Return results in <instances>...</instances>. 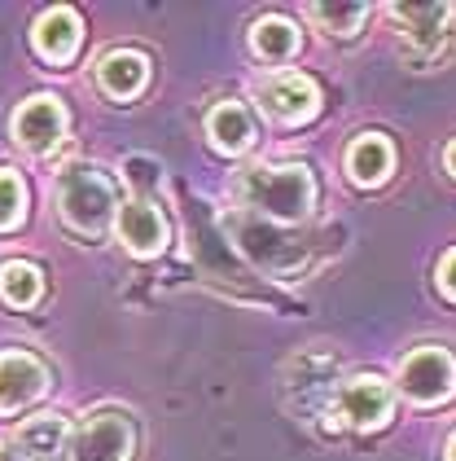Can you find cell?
I'll list each match as a JSON object with an SVG mask.
<instances>
[{
    "label": "cell",
    "instance_id": "3",
    "mask_svg": "<svg viewBox=\"0 0 456 461\" xmlns=\"http://www.w3.org/2000/svg\"><path fill=\"white\" fill-rule=\"evenodd\" d=\"M224 238H233L242 259H250L255 268L273 273V277H294L303 264H308V242L285 233V224H273L255 212H237L224 220Z\"/></svg>",
    "mask_w": 456,
    "mask_h": 461
},
{
    "label": "cell",
    "instance_id": "8",
    "mask_svg": "<svg viewBox=\"0 0 456 461\" xmlns=\"http://www.w3.org/2000/svg\"><path fill=\"white\" fill-rule=\"evenodd\" d=\"M67 137V110L58 97H31V102H22V110L13 114V141L22 145V149H31V154H49V149H58Z\"/></svg>",
    "mask_w": 456,
    "mask_h": 461
},
{
    "label": "cell",
    "instance_id": "4",
    "mask_svg": "<svg viewBox=\"0 0 456 461\" xmlns=\"http://www.w3.org/2000/svg\"><path fill=\"white\" fill-rule=\"evenodd\" d=\"M137 444V430L128 413H93L88 422H79L67 439V457L62 461H128Z\"/></svg>",
    "mask_w": 456,
    "mask_h": 461
},
{
    "label": "cell",
    "instance_id": "7",
    "mask_svg": "<svg viewBox=\"0 0 456 461\" xmlns=\"http://www.w3.org/2000/svg\"><path fill=\"white\" fill-rule=\"evenodd\" d=\"M184 220H189V238H193V259H198V268H202L207 277H215V282H228V285L246 282V264L228 250L219 224L210 220L207 203H198V198L184 203Z\"/></svg>",
    "mask_w": 456,
    "mask_h": 461
},
{
    "label": "cell",
    "instance_id": "25",
    "mask_svg": "<svg viewBox=\"0 0 456 461\" xmlns=\"http://www.w3.org/2000/svg\"><path fill=\"white\" fill-rule=\"evenodd\" d=\"M443 163H448V172H452V176H456V141L448 145V154H443Z\"/></svg>",
    "mask_w": 456,
    "mask_h": 461
},
{
    "label": "cell",
    "instance_id": "24",
    "mask_svg": "<svg viewBox=\"0 0 456 461\" xmlns=\"http://www.w3.org/2000/svg\"><path fill=\"white\" fill-rule=\"evenodd\" d=\"M0 461H22V457H18V448H13V444H4V439H0Z\"/></svg>",
    "mask_w": 456,
    "mask_h": 461
},
{
    "label": "cell",
    "instance_id": "15",
    "mask_svg": "<svg viewBox=\"0 0 456 461\" xmlns=\"http://www.w3.org/2000/svg\"><path fill=\"white\" fill-rule=\"evenodd\" d=\"M67 439H70V426L67 418L58 413H40L31 422H22L18 430V457L22 461H62L67 457Z\"/></svg>",
    "mask_w": 456,
    "mask_h": 461
},
{
    "label": "cell",
    "instance_id": "1",
    "mask_svg": "<svg viewBox=\"0 0 456 461\" xmlns=\"http://www.w3.org/2000/svg\"><path fill=\"white\" fill-rule=\"evenodd\" d=\"M242 203H246V212L264 215L273 224H299L316 203L312 172L303 163H290V167H250L242 176Z\"/></svg>",
    "mask_w": 456,
    "mask_h": 461
},
{
    "label": "cell",
    "instance_id": "12",
    "mask_svg": "<svg viewBox=\"0 0 456 461\" xmlns=\"http://www.w3.org/2000/svg\"><path fill=\"white\" fill-rule=\"evenodd\" d=\"M79 40H84V23H79V14L67 9V5L44 9V14L35 18L31 44H35V53H40L44 62H53V67H67L70 58L79 53Z\"/></svg>",
    "mask_w": 456,
    "mask_h": 461
},
{
    "label": "cell",
    "instance_id": "6",
    "mask_svg": "<svg viewBox=\"0 0 456 461\" xmlns=\"http://www.w3.org/2000/svg\"><path fill=\"white\" fill-rule=\"evenodd\" d=\"M399 391L413 404H443L456 391V360L448 348H417L399 365Z\"/></svg>",
    "mask_w": 456,
    "mask_h": 461
},
{
    "label": "cell",
    "instance_id": "14",
    "mask_svg": "<svg viewBox=\"0 0 456 461\" xmlns=\"http://www.w3.org/2000/svg\"><path fill=\"white\" fill-rule=\"evenodd\" d=\"M390 14L408 27V44L421 53H434L448 36V27L456 23L452 5H390Z\"/></svg>",
    "mask_w": 456,
    "mask_h": 461
},
{
    "label": "cell",
    "instance_id": "13",
    "mask_svg": "<svg viewBox=\"0 0 456 461\" xmlns=\"http://www.w3.org/2000/svg\"><path fill=\"white\" fill-rule=\"evenodd\" d=\"M97 84H102L105 97L132 102L140 88L149 84V58L137 53V49H114V53H105L102 67H97Z\"/></svg>",
    "mask_w": 456,
    "mask_h": 461
},
{
    "label": "cell",
    "instance_id": "11",
    "mask_svg": "<svg viewBox=\"0 0 456 461\" xmlns=\"http://www.w3.org/2000/svg\"><path fill=\"white\" fill-rule=\"evenodd\" d=\"M259 102L277 123H308L320 110V93L308 75H273L259 88Z\"/></svg>",
    "mask_w": 456,
    "mask_h": 461
},
{
    "label": "cell",
    "instance_id": "9",
    "mask_svg": "<svg viewBox=\"0 0 456 461\" xmlns=\"http://www.w3.org/2000/svg\"><path fill=\"white\" fill-rule=\"evenodd\" d=\"M49 391V369L31 352H0V413H18Z\"/></svg>",
    "mask_w": 456,
    "mask_h": 461
},
{
    "label": "cell",
    "instance_id": "10",
    "mask_svg": "<svg viewBox=\"0 0 456 461\" xmlns=\"http://www.w3.org/2000/svg\"><path fill=\"white\" fill-rule=\"evenodd\" d=\"M114 229H119V242L132 250V255H140V259L163 255V247H167V220H163V212L149 198L123 203L119 215H114Z\"/></svg>",
    "mask_w": 456,
    "mask_h": 461
},
{
    "label": "cell",
    "instance_id": "17",
    "mask_svg": "<svg viewBox=\"0 0 456 461\" xmlns=\"http://www.w3.org/2000/svg\"><path fill=\"white\" fill-rule=\"evenodd\" d=\"M390 167H395V149L386 137L378 132H369V137H355L347 149V176L355 185H382L390 176Z\"/></svg>",
    "mask_w": 456,
    "mask_h": 461
},
{
    "label": "cell",
    "instance_id": "26",
    "mask_svg": "<svg viewBox=\"0 0 456 461\" xmlns=\"http://www.w3.org/2000/svg\"><path fill=\"white\" fill-rule=\"evenodd\" d=\"M448 461H456V435L448 439Z\"/></svg>",
    "mask_w": 456,
    "mask_h": 461
},
{
    "label": "cell",
    "instance_id": "22",
    "mask_svg": "<svg viewBox=\"0 0 456 461\" xmlns=\"http://www.w3.org/2000/svg\"><path fill=\"white\" fill-rule=\"evenodd\" d=\"M123 176L132 180V185H137L140 194H149V189L158 185V176H163V167H158L154 158H145V154H132V158L123 163Z\"/></svg>",
    "mask_w": 456,
    "mask_h": 461
},
{
    "label": "cell",
    "instance_id": "5",
    "mask_svg": "<svg viewBox=\"0 0 456 461\" xmlns=\"http://www.w3.org/2000/svg\"><path fill=\"white\" fill-rule=\"evenodd\" d=\"M390 418V387L378 374H360L334 391L329 404V426H347V430H378Z\"/></svg>",
    "mask_w": 456,
    "mask_h": 461
},
{
    "label": "cell",
    "instance_id": "21",
    "mask_svg": "<svg viewBox=\"0 0 456 461\" xmlns=\"http://www.w3.org/2000/svg\"><path fill=\"white\" fill-rule=\"evenodd\" d=\"M22 215H27V189H22V180H18V172H0V233L18 229Z\"/></svg>",
    "mask_w": 456,
    "mask_h": 461
},
{
    "label": "cell",
    "instance_id": "20",
    "mask_svg": "<svg viewBox=\"0 0 456 461\" xmlns=\"http://www.w3.org/2000/svg\"><path fill=\"white\" fill-rule=\"evenodd\" d=\"M308 14L329 36H355L360 23L369 18V5H308Z\"/></svg>",
    "mask_w": 456,
    "mask_h": 461
},
{
    "label": "cell",
    "instance_id": "2",
    "mask_svg": "<svg viewBox=\"0 0 456 461\" xmlns=\"http://www.w3.org/2000/svg\"><path fill=\"white\" fill-rule=\"evenodd\" d=\"M58 212L79 238H102L105 224L119 215V185L102 167L75 163L58 176Z\"/></svg>",
    "mask_w": 456,
    "mask_h": 461
},
{
    "label": "cell",
    "instance_id": "19",
    "mask_svg": "<svg viewBox=\"0 0 456 461\" xmlns=\"http://www.w3.org/2000/svg\"><path fill=\"white\" fill-rule=\"evenodd\" d=\"M250 49L268 62H285V58L299 53V27L285 23V18H259L250 27Z\"/></svg>",
    "mask_w": 456,
    "mask_h": 461
},
{
    "label": "cell",
    "instance_id": "23",
    "mask_svg": "<svg viewBox=\"0 0 456 461\" xmlns=\"http://www.w3.org/2000/svg\"><path fill=\"white\" fill-rule=\"evenodd\" d=\"M439 285H443L448 299H456V250H448L443 264H439Z\"/></svg>",
    "mask_w": 456,
    "mask_h": 461
},
{
    "label": "cell",
    "instance_id": "18",
    "mask_svg": "<svg viewBox=\"0 0 456 461\" xmlns=\"http://www.w3.org/2000/svg\"><path fill=\"white\" fill-rule=\"evenodd\" d=\"M44 294V273L27 264V259H9L0 264V299L9 308H35Z\"/></svg>",
    "mask_w": 456,
    "mask_h": 461
},
{
    "label": "cell",
    "instance_id": "16",
    "mask_svg": "<svg viewBox=\"0 0 456 461\" xmlns=\"http://www.w3.org/2000/svg\"><path fill=\"white\" fill-rule=\"evenodd\" d=\"M207 137L215 141V149H224V154H246L259 132H255L250 110L237 106V102H224V106H215L207 114Z\"/></svg>",
    "mask_w": 456,
    "mask_h": 461
}]
</instances>
